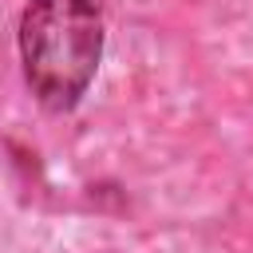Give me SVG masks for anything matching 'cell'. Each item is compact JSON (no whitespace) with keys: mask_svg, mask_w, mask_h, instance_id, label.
<instances>
[{"mask_svg":"<svg viewBox=\"0 0 253 253\" xmlns=\"http://www.w3.org/2000/svg\"><path fill=\"white\" fill-rule=\"evenodd\" d=\"M103 20L91 0H32L20 16V59L43 107L67 111L95 79Z\"/></svg>","mask_w":253,"mask_h":253,"instance_id":"6da1fadb","label":"cell"}]
</instances>
